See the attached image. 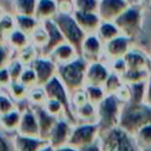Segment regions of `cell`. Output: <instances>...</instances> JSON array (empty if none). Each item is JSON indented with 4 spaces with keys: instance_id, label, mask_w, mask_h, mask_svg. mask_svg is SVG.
<instances>
[{
    "instance_id": "cell-1",
    "label": "cell",
    "mask_w": 151,
    "mask_h": 151,
    "mask_svg": "<svg viewBox=\"0 0 151 151\" xmlns=\"http://www.w3.org/2000/svg\"><path fill=\"white\" fill-rule=\"evenodd\" d=\"M149 124H151V106H149L145 103L123 104L118 125L120 129H123L125 132L134 137V134L142 127Z\"/></svg>"
},
{
    "instance_id": "cell-2",
    "label": "cell",
    "mask_w": 151,
    "mask_h": 151,
    "mask_svg": "<svg viewBox=\"0 0 151 151\" xmlns=\"http://www.w3.org/2000/svg\"><path fill=\"white\" fill-rule=\"evenodd\" d=\"M87 66L88 63L84 58L78 57L76 60L57 67V77L63 83L70 96L85 88V74Z\"/></svg>"
},
{
    "instance_id": "cell-3",
    "label": "cell",
    "mask_w": 151,
    "mask_h": 151,
    "mask_svg": "<svg viewBox=\"0 0 151 151\" xmlns=\"http://www.w3.org/2000/svg\"><path fill=\"white\" fill-rule=\"evenodd\" d=\"M122 107H123V103L114 94L106 96L105 99L97 106V113H98L97 124L99 127V136L106 133L107 131L119 125Z\"/></svg>"
},
{
    "instance_id": "cell-4",
    "label": "cell",
    "mask_w": 151,
    "mask_h": 151,
    "mask_svg": "<svg viewBox=\"0 0 151 151\" xmlns=\"http://www.w3.org/2000/svg\"><path fill=\"white\" fill-rule=\"evenodd\" d=\"M103 151H140L134 138L119 126L99 136Z\"/></svg>"
},
{
    "instance_id": "cell-5",
    "label": "cell",
    "mask_w": 151,
    "mask_h": 151,
    "mask_svg": "<svg viewBox=\"0 0 151 151\" xmlns=\"http://www.w3.org/2000/svg\"><path fill=\"white\" fill-rule=\"evenodd\" d=\"M54 21L58 25L59 29L61 31L63 35L65 37L66 41L71 44L78 51L80 55L81 46L86 38V33L80 28L73 14H59L58 13L57 17L54 18Z\"/></svg>"
},
{
    "instance_id": "cell-6",
    "label": "cell",
    "mask_w": 151,
    "mask_h": 151,
    "mask_svg": "<svg viewBox=\"0 0 151 151\" xmlns=\"http://www.w3.org/2000/svg\"><path fill=\"white\" fill-rule=\"evenodd\" d=\"M114 24L119 28L123 35H126L131 39L136 38L143 25V13L138 5H131L122 15H119Z\"/></svg>"
},
{
    "instance_id": "cell-7",
    "label": "cell",
    "mask_w": 151,
    "mask_h": 151,
    "mask_svg": "<svg viewBox=\"0 0 151 151\" xmlns=\"http://www.w3.org/2000/svg\"><path fill=\"white\" fill-rule=\"evenodd\" d=\"M44 90L46 92L47 98H52L58 100L65 109V118L73 125L76 126L78 124L77 118L74 116V112L72 110V105H71V97L70 93L67 92V90L65 88V86L63 85V83L59 80V78L55 76L53 79H51L45 86Z\"/></svg>"
},
{
    "instance_id": "cell-8",
    "label": "cell",
    "mask_w": 151,
    "mask_h": 151,
    "mask_svg": "<svg viewBox=\"0 0 151 151\" xmlns=\"http://www.w3.org/2000/svg\"><path fill=\"white\" fill-rule=\"evenodd\" d=\"M99 138L98 124H77L73 126L67 145L81 150L83 147L94 143Z\"/></svg>"
},
{
    "instance_id": "cell-9",
    "label": "cell",
    "mask_w": 151,
    "mask_h": 151,
    "mask_svg": "<svg viewBox=\"0 0 151 151\" xmlns=\"http://www.w3.org/2000/svg\"><path fill=\"white\" fill-rule=\"evenodd\" d=\"M132 40L126 35H118L117 38L104 44V58L111 63L116 59L124 58L126 53L132 48Z\"/></svg>"
},
{
    "instance_id": "cell-10",
    "label": "cell",
    "mask_w": 151,
    "mask_h": 151,
    "mask_svg": "<svg viewBox=\"0 0 151 151\" xmlns=\"http://www.w3.org/2000/svg\"><path fill=\"white\" fill-rule=\"evenodd\" d=\"M130 6L131 2L129 0H99L98 15L100 17L101 21L114 22V20Z\"/></svg>"
},
{
    "instance_id": "cell-11",
    "label": "cell",
    "mask_w": 151,
    "mask_h": 151,
    "mask_svg": "<svg viewBox=\"0 0 151 151\" xmlns=\"http://www.w3.org/2000/svg\"><path fill=\"white\" fill-rule=\"evenodd\" d=\"M37 74V85L44 87L51 79L57 76V64L47 57H38L31 65Z\"/></svg>"
},
{
    "instance_id": "cell-12",
    "label": "cell",
    "mask_w": 151,
    "mask_h": 151,
    "mask_svg": "<svg viewBox=\"0 0 151 151\" xmlns=\"http://www.w3.org/2000/svg\"><path fill=\"white\" fill-rule=\"evenodd\" d=\"M80 57L84 58L88 64L101 61V58H104V44L97 34L86 35L81 46Z\"/></svg>"
},
{
    "instance_id": "cell-13",
    "label": "cell",
    "mask_w": 151,
    "mask_h": 151,
    "mask_svg": "<svg viewBox=\"0 0 151 151\" xmlns=\"http://www.w3.org/2000/svg\"><path fill=\"white\" fill-rule=\"evenodd\" d=\"M17 133L25 137L40 138L38 119L31 105L22 110V114H21V119H20L19 127L17 130Z\"/></svg>"
},
{
    "instance_id": "cell-14",
    "label": "cell",
    "mask_w": 151,
    "mask_h": 151,
    "mask_svg": "<svg viewBox=\"0 0 151 151\" xmlns=\"http://www.w3.org/2000/svg\"><path fill=\"white\" fill-rule=\"evenodd\" d=\"M111 73L110 67L103 61L91 63L87 66L85 74V86H104Z\"/></svg>"
},
{
    "instance_id": "cell-15",
    "label": "cell",
    "mask_w": 151,
    "mask_h": 151,
    "mask_svg": "<svg viewBox=\"0 0 151 151\" xmlns=\"http://www.w3.org/2000/svg\"><path fill=\"white\" fill-rule=\"evenodd\" d=\"M72 129H73V125L67 119H65V118L58 119V122L55 123L54 127L52 129V131L48 136L50 145H52L54 149L67 145Z\"/></svg>"
},
{
    "instance_id": "cell-16",
    "label": "cell",
    "mask_w": 151,
    "mask_h": 151,
    "mask_svg": "<svg viewBox=\"0 0 151 151\" xmlns=\"http://www.w3.org/2000/svg\"><path fill=\"white\" fill-rule=\"evenodd\" d=\"M41 24L44 25V27L46 28V31L48 33V42L41 50L40 55L41 57H48L58 46H60L61 44L66 42V39L63 35L61 31L59 29L58 25L55 24L54 19L53 20H46V21H44Z\"/></svg>"
},
{
    "instance_id": "cell-17",
    "label": "cell",
    "mask_w": 151,
    "mask_h": 151,
    "mask_svg": "<svg viewBox=\"0 0 151 151\" xmlns=\"http://www.w3.org/2000/svg\"><path fill=\"white\" fill-rule=\"evenodd\" d=\"M31 107L33 109V111L37 116V119H38L40 138L48 142V136H50L52 129L54 127L55 123L58 122V118L50 114L42 105H31Z\"/></svg>"
},
{
    "instance_id": "cell-18",
    "label": "cell",
    "mask_w": 151,
    "mask_h": 151,
    "mask_svg": "<svg viewBox=\"0 0 151 151\" xmlns=\"http://www.w3.org/2000/svg\"><path fill=\"white\" fill-rule=\"evenodd\" d=\"M73 17L78 22V25L80 26V28L86 33V35L97 34L98 28L103 22L98 13H84V12L74 11Z\"/></svg>"
},
{
    "instance_id": "cell-19",
    "label": "cell",
    "mask_w": 151,
    "mask_h": 151,
    "mask_svg": "<svg viewBox=\"0 0 151 151\" xmlns=\"http://www.w3.org/2000/svg\"><path fill=\"white\" fill-rule=\"evenodd\" d=\"M78 57H80L78 51L71 44H68L66 41V42L61 44L60 46H58L47 58H51L57 64V66H59V65L71 63V61L76 60Z\"/></svg>"
},
{
    "instance_id": "cell-20",
    "label": "cell",
    "mask_w": 151,
    "mask_h": 151,
    "mask_svg": "<svg viewBox=\"0 0 151 151\" xmlns=\"http://www.w3.org/2000/svg\"><path fill=\"white\" fill-rule=\"evenodd\" d=\"M127 70H146L150 71V60L140 50L131 48L124 57Z\"/></svg>"
},
{
    "instance_id": "cell-21",
    "label": "cell",
    "mask_w": 151,
    "mask_h": 151,
    "mask_svg": "<svg viewBox=\"0 0 151 151\" xmlns=\"http://www.w3.org/2000/svg\"><path fill=\"white\" fill-rule=\"evenodd\" d=\"M13 143H14L15 151H39L42 146L48 144V142L45 139L25 137V136L18 134V133L15 134Z\"/></svg>"
},
{
    "instance_id": "cell-22",
    "label": "cell",
    "mask_w": 151,
    "mask_h": 151,
    "mask_svg": "<svg viewBox=\"0 0 151 151\" xmlns=\"http://www.w3.org/2000/svg\"><path fill=\"white\" fill-rule=\"evenodd\" d=\"M58 14V6L57 0H38L37 9H35V18L44 22L46 20H53Z\"/></svg>"
},
{
    "instance_id": "cell-23",
    "label": "cell",
    "mask_w": 151,
    "mask_h": 151,
    "mask_svg": "<svg viewBox=\"0 0 151 151\" xmlns=\"http://www.w3.org/2000/svg\"><path fill=\"white\" fill-rule=\"evenodd\" d=\"M73 112H74V116H76V118H77L78 124H81V123H86V124H97V120H98L97 106H94V105L91 104L90 101H87V103L84 104L83 106L76 109Z\"/></svg>"
},
{
    "instance_id": "cell-24",
    "label": "cell",
    "mask_w": 151,
    "mask_h": 151,
    "mask_svg": "<svg viewBox=\"0 0 151 151\" xmlns=\"http://www.w3.org/2000/svg\"><path fill=\"white\" fill-rule=\"evenodd\" d=\"M6 44L9 46V48L13 52L18 53L19 51H21L22 48H25L31 44V39H29V35H27L26 33L17 28L6 38Z\"/></svg>"
},
{
    "instance_id": "cell-25",
    "label": "cell",
    "mask_w": 151,
    "mask_h": 151,
    "mask_svg": "<svg viewBox=\"0 0 151 151\" xmlns=\"http://www.w3.org/2000/svg\"><path fill=\"white\" fill-rule=\"evenodd\" d=\"M21 114L22 111L15 109L6 114L0 116V127L6 132H14V131L17 132L20 124Z\"/></svg>"
},
{
    "instance_id": "cell-26",
    "label": "cell",
    "mask_w": 151,
    "mask_h": 151,
    "mask_svg": "<svg viewBox=\"0 0 151 151\" xmlns=\"http://www.w3.org/2000/svg\"><path fill=\"white\" fill-rule=\"evenodd\" d=\"M120 34L122 33H120L119 28L117 27V25L114 22H110V21H103L97 32V35L103 41V44L117 38Z\"/></svg>"
},
{
    "instance_id": "cell-27",
    "label": "cell",
    "mask_w": 151,
    "mask_h": 151,
    "mask_svg": "<svg viewBox=\"0 0 151 151\" xmlns=\"http://www.w3.org/2000/svg\"><path fill=\"white\" fill-rule=\"evenodd\" d=\"M38 0H13V9L15 15L35 17Z\"/></svg>"
},
{
    "instance_id": "cell-28",
    "label": "cell",
    "mask_w": 151,
    "mask_h": 151,
    "mask_svg": "<svg viewBox=\"0 0 151 151\" xmlns=\"http://www.w3.org/2000/svg\"><path fill=\"white\" fill-rule=\"evenodd\" d=\"M15 21H17V28L22 31L27 35H31L41 24L35 17H26V15H15Z\"/></svg>"
},
{
    "instance_id": "cell-29",
    "label": "cell",
    "mask_w": 151,
    "mask_h": 151,
    "mask_svg": "<svg viewBox=\"0 0 151 151\" xmlns=\"http://www.w3.org/2000/svg\"><path fill=\"white\" fill-rule=\"evenodd\" d=\"M150 74H151L150 71L146 70H126V72L122 76V80L126 85H132V84L146 81Z\"/></svg>"
},
{
    "instance_id": "cell-30",
    "label": "cell",
    "mask_w": 151,
    "mask_h": 151,
    "mask_svg": "<svg viewBox=\"0 0 151 151\" xmlns=\"http://www.w3.org/2000/svg\"><path fill=\"white\" fill-rule=\"evenodd\" d=\"M39 50L34 46V45H32V44H29L28 46H26L25 48H22L21 51H19L18 53H15L17 54V59L22 64V65H25V66H31L32 64H33V61L38 58V57H40L39 55Z\"/></svg>"
},
{
    "instance_id": "cell-31",
    "label": "cell",
    "mask_w": 151,
    "mask_h": 151,
    "mask_svg": "<svg viewBox=\"0 0 151 151\" xmlns=\"http://www.w3.org/2000/svg\"><path fill=\"white\" fill-rule=\"evenodd\" d=\"M28 92H29V88L22 85L20 81H13L6 88V93L14 101H22L24 99H27Z\"/></svg>"
},
{
    "instance_id": "cell-32",
    "label": "cell",
    "mask_w": 151,
    "mask_h": 151,
    "mask_svg": "<svg viewBox=\"0 0 151 151\" xmlns=\"http://www.w3.org/2000/svg\"><path fill=\"white\" fill-rule=\"evenodd\" d=\"M29 39H31V44L34 45L41 52V50L48 42V33L42 24H40V26L29 35Z\"/></svg>"
},
{
    "instance_id": "cell-33",
    "label": "cell",
    "mask_w": 151,
    "mask_h": 151,
    "mask_svg": "<svg viewBox=\"0 0 151 151\" xmlns=\"http://www.w3.org/2000/svg\"><path fill=\"white\" fill-rule=\"evenodd\" d=\"M146 81L129 85V87H130V101L129 103H132V104L144 103L145 92H146Z\"/></svg>"
},
{
    "instance_id": "cell-34",
    "label": "cell",
    "mask_w": 151,
    "mask_h": 151,
    "mask_svg": "<svg viewBox=\"0 0 151 151\" xmlns=\"http://www.w3.org/2000/svg\"><path fill=\"white\" fill-rule=\"evenodd\" d=\"M123 85H124V83L122 80V77L118 76L114 72H111L110 76H109V78L106 79L103 88H104L106 96H111V94H116Z\"/></svg>"
},
{
    "instance_id": "cell-35",
    "label": "cell",
    "mask_w": 151,
    "mask_h": 151,
    "mask_svg": "<svg viewBox=\"0 0 151 151\" xmlns=\"http://www.w3.org/2000/svg\"><path fill=\"white\" fill-rule=\"evenodd\" d=\"M17 29V21H15V14L5 13L2 18L0 19V32L5 37V39Z\"/></svg>"
},
{
    "instance_id": "cell-36",
    "label": "cell",
    "mask_w": 151,
    "mask_h": 151,
    "mask_svg": "<svg viewBox=\"0 0 151 151\" xmlns=\"http://www.w3.org/2000/svg\"><path fill=\"white\" fill-rule=\"evenodd\" d=\"M85 92L87 100L94 106H98L106 97V93L101 86H85Z\"/></svg>"
},
{
    "instance_id": "cell-37",
    "label": "cell",
    "mask_w": 151,
    "mask_h": 151,
    "mask_svg": "<svg viewBox=\"0 0 151 151\" xmlns=\"http://www.w3.org/2000/svg\"><path fill=\"white\" fill-rule=\"evenodd\" d=\"M133 138H134V140H136V143L140 150L144 147L151 146V124L142 127L134 134Z\"/></svg>"
},
{
    "instance_id": "cell-38",
    "label": "cell",
    "mask_w": 151,
    "mask_h": 151,
    "mask_svg": "<svg viewBox=\"0 0 151 151\" xmlns=\"http://www.w3.org/2000/svg\"><path fill=\"white\" fill-rule=\"evenodd\" d=\"M42 106H44L45 110H46L50 114H52L53 117H55V118H58V119L65 118V109H64V106H63L58 100L52 99V98H47L46 101H45V104H44ZM65 119H66V118H65Z\"/></svg>"
},
{
    "instance_id": "cell-39",
    "label": "cell",
    "mask_w": 151,
    "mask_h": 151,
    "mask_svg": "<svg viewBox=\"0 0 151 151\" xmlns=\"http://www.w3.org/2000/svg\"><path fill=\"white\" fill-rule=\"evenodd\" d=\"M74 11L84 13H98L99 0H73Z\"/></svg>"
},
{
    "instance_id": "cell-40",
    "label": "cell",
    "mask_w": 151,
    "mask_h": 151,
    "mask_svg": "<svg viewBox=\"0 0 151 151\" xmlns=\"http://www.w3.org/2000/svg\"><path fill=\"white\" fill-rule=\"evenodd\" d=\"M46 99H47L46 92H45L44 87H40V86L31 88L28 92V96H27V101L31 105H44Z\"/></svg>"
},
{
    "instance_id": "cell-41",
    "label": "cell",
    "mask_w": 151,
    "mask_h": 151,
    "mask_svg": "<svg viewBox=\"0 0 151 151\" xmlns=\"http://www.w3.org/2000/svg\"><path fill=\"white\" fill-rule=\"evenodd\" d=\"M19 81L22 85H25L26 87H28L29 90L38 86L37 85V74H35V72H34L32 66H26L25 67V70H24L21 77H20Z\"/></svg>"
},
{
    "instance_id": "cell-42",
    "label": "cell",
    "mask_w": 151,
    "mask_h": 151,
    "mask_svg": "<svg viewBox=\"0 0 151 151\" xmlns=\"http://www.w3.org/2000/svg\"><path fill=\"white\" fill-rule=\"evenodd\" d=\"M25 65H22L17 58L12 59L9 61V64L7 65V70H8V73H9V77H11V80L12 83L13 81H19L24 70H25Z\"/></svg>"
},
{
    "instance_id": "cell-43",
    "label": "cell",
    "mask_w": 151,
    "mask_h": 151,
    "mask_svg": "<svg viewBox=\"0 0 151 151\" xmlns=\"http://www.w3.org/2000/svg\"><path fill=\"white\" fill-rule=\"evenodd\" d=\"M15 109L17 107H15L14 100L7 93L0 92V116L6 114V113H8Z\"/></svg>"
},
{
    "instance_id": "cell-44",
    "label": "cell",
    "mask_w": 151,
    "mask_h": 151,
    "mask_svg": "<svg viewBox=\"0 0 151 151\" xmlns=\"http://www.w3.org/2000/svg\"><path fill=\"white\" fill-rule=\"evenodd\" d=\"M12 50L9 48V46L5 42L2 45H0V70L7 67V65L9 64L11 59V54H12Z\"/></svg>"
},
{
    "instance_id": "cell-45",
    "label": "cell",
    "mask_w": 151,
    "mask_h": 151,
    "mask_svg": "<svg viewBox=\"0 0 151 151\" xmlns=\"http://www.w3.org/2000/svg\"><path fill=\"white\" fill-rule=\"evenodd\" d=\"M58 13L59 14H73L74 2L73 0H57Z\"/></svg>"
},
{
    "instance_id": "cell-46",
    "label": "cell",
    "mask_w": 151,
    "mask_h": 151,
    "mask_svg": "<svg viewBox=\"0 0 151 151\" xmlns=\"http://www.w3.org/2000/svg\"><path fill=\"white\" fill-rule=\"evenodd\" d=\"M110 70H111V72H114V73H117L118 76L122 77L126 72V70H127L125 59L120 58V59H116V60L111 61L110 63Z\"/></svg>"
},
{
    "instance_id": "cell-47",
    "label": "cell",
    "mask_w": 151,
    "mask_h": 151,
    "mask_svg": "<svg viewBox=\"0 0 151 151\" xmlns=\"http://www.w3.org/2000/svg\"><path fill=\"white\" fill-rule=\"evenodd\" d=\"M0 151H15L14 143H11V140L2 132H0Z\"/></svg>"
},
{
    "instance_id": "cell-48",
    "label": "cell",
    "mask_w": 151,
    "mask_h": 151,
    "mask_svg": "<svg viewBox=\"0 0 151 151\" xmlns=\"http://www.w3.org/2000/svg\"><path fill=\"white\" fill-rule=\"evenodd\" d=\"M11 83H12V80H11V77H9L7 67L1 68L0 70V90L7 88Z\"/></svg>"
},
{
    "instance_id": "cell-49",
    "label": "cell",
    "mask_w": 151,
    "mask_h": 151,
    "mask_svg": "<svg viewBox=\"0 0 151 151\" xmlns=\"http://www.w3.org/2000/svg\"><path fill=\"white\" fill-rule=\"evenodd\" d=\"M79 151H103V150H101V144H100V138H98L94 143H92V144H90V145L83 147V149L79 150Z\"/></svg>"
},
{
    "instance_id": "cell-50",
    "label": "cell",
    "mask_w": 151,
    "mask_h": 151,
    "mask_svg": "<svg viewBox=\"0 0 151 151\" xmlns=\"http://www.w3.org/2000/svg\"><path fill=\"white\" fill-rule=\"evenodd\" d=\"M144 103L147 104L149 106H151V74L146 81V92H145V99Z\"/></svg>"
},
{
    "instance_id": "cell-51",
    "label": "cell",
    "mask_w": 151,
    "mask_h": 151,
    "mask_svg": "<svg viewBox=\"0 0 151 151\" xmlns=\"http://www.w3.org/2000/svg\"><path fill=\"white\" fill-rule=\"evenodd\" d=\"M55 151H79V150L76 149V147H72V146H70V145H64V146L57 147Z\"/></svg>"
},
{
    "instance_id": "cell-52",
    "label": "cell",
    "mask_w": 151,
    "mask_h": 151,
    "mask_svg": "<svg viewBox=\"0 0 151 151\" xmlns=\"http://www.w3.org/2000/svg\"><path fill=\"white\" fill-rule=\"evenodd\" d=\"M39 151H55V149H54L52 145H50V143H48V144H46L45 146H42Z\"/></svg>"
},
{
    "instance_id": "cell-53",
    "label": "cell",
    "mask_w": 151,
    "mask_h": 151,
    "mask_svg": "<svg viewBox=\"0 0 151 151\" xmlns=\"http://www.w3.org/2000/svg\"><path fill=\"white\" fill-rule=\"evenodd\" d=\"M6 42V39H5V37L1 34V32H0V45H2V44H5Z\"/></svg>"
},
{
    "instance_id": "cell-54",
    "label": "cell",
    "mask_w": 151,
    "mask_h": 151,
    "mask_svg": "<svg viewBox=\"0 0 151 151\" xmlns=\"http://www.w3.org/2000/svg\"><path fill=\"white\" fill-rule=\"evenodd\" d=\"M5 13H6V12H5V11H4V8H2L1 6H0V19L2 18V15H4Z\"/></svg>"
},
{
    "instance_id": "cell-55",
    "label": "cell",
    "mask_w": 151,
    "mask_h": 151,
    "mask_svg": "<svg viewBox=\"0 0 151 151\" xmlns=\"http://www.w3.org/2000/svg\"><path fill=\"white\" fill-rule=\"evenodd\" d=\"M131 2V5H138V0H129Z\"/></svg>"
},
{
    "instance_id": "cell-56",
    "label": "cell",
    "mask_w": 151,
    "mask_h": 151,
    "mask_svg": "<svg viewBox=\"0 0 151 151\" xmlns=\"http://www.w3.org/2000/svg\"><path fill=\"white\" fill-rule=\"evenodd\" d=\"M140 151H151V146H147V147H144V149H142Z\"/></svg>"
},
{
    "instance_id": "cell-57",
    "label": "cell",
    "mask_w": 151,
    "mask_h": 151,
    "mask_svg": "<svg viewBox=\"0 0 151 151\" xmlns=\"http://www.w3.org/2000/svg\"><path fill=\"white\" fill-rule=\"evenodd\" d=\"M0 91H1V90H0Z\"/></svg>"
}]
</instances>
